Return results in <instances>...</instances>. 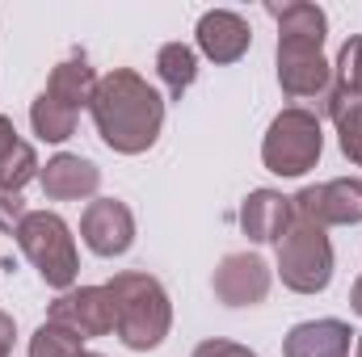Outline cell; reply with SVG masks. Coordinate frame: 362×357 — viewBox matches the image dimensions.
I'll use <instances>...</instances> for the list:
<instances>
[{"mask_svg": "<svg viewBox=\"0 0 362 357\" xmlns=\"http://www.w3.org/2000/svg\"><path fill=\"white\" fill-rule=\"evenodd\" d=\"M354 337L346 320H303L286 332L282 357H350Z\"/></svg>", "mask_w": 362, "mask_h": 357, "instance_id": "13", "label": "cell"}, {"mask_svg": "<svg viewBox=\"0 0 362 357\" xmlns=\"http://www.w3.org/2000/svg\"><path fill=\"white\" fill-rule=\"evenodd\" d=\"M350 311H354V315H362V277L350 286Z\"/></svg>", "mask_w": 362, "mask_h": 357, "instance_id": "26", "label": "cell"}, {"mask_svg": "<svg viewBox=\"0 0 362 357\" xmlns=\"http://www.w3.org/2000/svg\"><path fill=\"white\" fill-rule=\"evenodd\" d=\"M274 273L257 253H228L215 269V298L223 307H257L270 294Z\"/></svg>", "mask_w": 362, "mask_h": 357, "instance_id": "10", "label": "cell"}, {"mask_svg": "<svg viewBox=\"0 0 362 357\" xmlns=\"http://www.w3.org/2000/svg\"><path fill=\"white\" fill-rule=\"evenodd\" d=\"M97 72H93V63L85 55H72V59H64V63H55V72H51V80H47V89L59 105H68V109H89L93 105V92H97Z\"/></svg>", "mask_w": 362, "mask_h": 357, "instance_id": "16", "label": "cell"}, {"mask_svg": "<svg viewBox=\"0 0 362 357\" xmlns=\"http://www.w3.org/2000/svg\"><path fill=\"white\" fill-rule=\"evenodd\" d=\"M329 118H333V126H337V143H341V156L350 160V164H358L362 169V97L354 92H333L325 97V105H320Z\"/></svg>", "mask_w": 362, "mask_h": 357, "instance_id": "17", "label": "cell"}, {"mask_svg": "<svg viewBox=\"0 0 362 357\" xmlns=\"http://www.w3.org/2000/svg\"><path fill=\"white\" fill-rule=\"evenodd\" d=\"M354 357H362V332L354 337Z\"/></svg>", "mask_w": 362, "mask_h": 357, "instance_id": "27", "label": "cell"}, {"mask_svg": "<svg viewBox=\"0 0 362 357\" xmlns=\"http://www.w3.org/2000/svg\"><path fill=\"white\" fill-rule=\"evenodd\" d=\"M51 324L76 332L81 341H93V337H110L114 332V298L105 286H72L64 290L51 311H47Z\"/></svg>", "mask_w": 362, "mask_h": 357, "instance_id": "8", "label": "cell"}, {"mask_svg": "<svg viewBox=\"0 0 362 357\" xmlns=\"http://www.w3.org/2000/svg\"><path fill=\"white\" fill-rule=\"evenodd\" d=\"M76 109H68V105H59L51 92H38L34 101H30V126H34V135L42 139V143H64V139H72L76 135Z\"/></svg>", "mask_w": 362, "mask_h": 357, "instance_id": "18", "label": "cell"}, {"mask_svg": "<svg viewBox=\"0 0 362 357\" xmlns=\"http://www.w3.org/2000/svg\"><path fill=\"white\" fill-rule=\"evenodd\" d=\"M85 357H101V353H85Z\"/></svg>", "mask_w": 362, "mask_h": 357, "instance_id": "28", "label": "cell"}, {"mask_svg": "<svg viewBox=\"0 0 362 357\" xmlns=\"http://www.w3.org/2000/svg\"><path fill=\"white\" fill-rule=\"evenodd\" d=\"M270 13L278 17V34H282V38H312V42H325V34H329V17H325L320 4L291 0V4H270Z\"/></svg>", "mask_w": 362, "mask_h": 357, "instance_id": "19", "label": "cell"}, {"mask_svg": "<svg viewBox=\"0 0 362 357\" xmlns=\"http://www.w3.org/2000/svg\"><path fill=\"white\" fill-rule=\"evenodd\" d=\"M85 341L76 337V332H68V328H59V324H42L34 337H30V357H85Z\"/></svg>", "mask_w": 362, "mask_h": 357, "instance_id": "21", "label": "cell"}, {"mask_svg": "<svg viewBox=\"0 0 362 357\" xmlns=\"http://www.w3.org/2000/svg\"><path fill=\"white\" fill-rule=\"evenodd\" d=\"M38 185L51 202H81V198H93L101 189V169L85 160V156H72V152H59L42 164L38 173Z\"/></svg>", "mask_w": 362, "mask_h": 357, "instance_id": "12", "label": "cell"}, {"mask_svg": "<svg viewBox=\"0 0 362 357\" xmlns=\"http://www.w3.org/2000/svg\"><path fill=\"white\" fill-rule=\"evenodd\" d=\"M25 214H30V210H25L21 193H17V189H4V185H0V231H8V236H13V231H17V223H21Z\"/></svg>", "mask_w": 362, "mask_h": 357, "instance_id": "23", "label": "cell"}, {"mask_svg": "<svg viewBox=\"0 0 362 357\" xmlns=\"http://www.w3.org/2000/svg\"><path fill=\"white\" fill-rule=\"evenodd\" d=\"M320 152H325L320 114L303 105H286L262 139V164L274 177H303L308 169L320 164Z\"/></svg>", "mask_w": 362, "mask_h": 357, "instance_id": "4", "label": "cell"}, {"mask_svg": "<svg viewBox=\"0 0 362 357\" xmlns=\"http://www.w3.org/2000/svg\"><path fill=\"white\" fill-rule=\"evenodd\" d=\"M17 248L25 253V261L38 269V277L51 286V290H72L76 286V273H81V257H76V240H72V227L55 214V210H30L17 231H13Z\"/></svg>", "mask_w": 362, "mask_h": 357, "instance_id": "3", "label": "cell"}, {"mask_svg": "<svg viewBox=\"0 0 362 357\" xmlns=\"http://www.w3.org/2000/svg\"><path fill=\"white\" fill-rule=\"evenodd\" d=\"M189 357H257V353H253L249 345H236V341H219V337H215V341H202Z\"/></svg>", "mask_w": 362, "mask_h": 357, "instance_id": "24", "label": "cell"}, {"mask_svg": "<svg viewBox=\"0 0 362 357\" xmlns=\"http://www.w3.org/2000/svg\"><path fill=\"white\" fill-rule=\"evenodd\" d=\"M110 298H114V332L127 349L148 353L160 349L169 328H173V303L169 290L160 286V277L139 273V269H122L105 282Z\"/></svg>", "mask_w": 362, "mask_h": 357, "instance_id": "2", "label": "cell"}, {"mask_svg": "<svg viewBox=\"0 0 362 357\" xmlns=\"http://www.w3.org/2000/svg\"><path fill=\"white\" fill-rule=\"evenodd\" d=\"M194 38H198V51H202L211 63H236V59H245L249 47H253L249 21H245L240 13H232V8H211V13H202Z\"/></svg>", "mask_w": 362, "mask_h": 357, "instance_id": "11", "label": "cell"}, {"mask_svg": "<svg viewBox=\"0 0 362 357\" xmlns=\"http://www.w3.org/2000/svg\"><path fill=\"white\" fill-rule=\"evenodd\" d=\"M325 42H312V38H282L278 34V51H274V63H278V85L286 97L295 101H320L333 89V63L320 55Z\"/></svg>", "mask_w": 362, "mask_h": 357, "instance_id": "6", "label": "cell"}, {"mask_svg": "<svg viewBox=\"0 0 362 357\" xmlns=\"http://www.w3.org/2000/svg\"><path fill=\"white\" fill-rule=\"evenodd\" d=\"M13 341H17V324H13L8 311H0V357L13 353Z\"/></svg>", "mask_w": 362, "mask_h": 357, "instance_id": "25", "label": "cell"}, {"mask_svg": "<svg viewBox=\"0 0 362 357\" xmlns=\"http://www.w3.org/2000/svg\"><path fill=\"white\" fill-rule=\"evenodd\" d=\"M295 210H291V198L278 193V189H253L245 202H240V231L253 240V244H278L291 227Z\"/></svg>", "mask_w": 362, "mask_h": 357, "instance_id": "14", "label": "cell"}, {"mask_svg": "<svg viewBox=\"0 0 362 357\" xmlns=\"http://www.w3.org/2000/svg\"><path fill=\"white\" fill-rule=\"evenodd\" d=\"M81 236H85L89 253H97V257H105V261L122 257L135 244V214L118 198H93L81 214Z\"/></svg>", "mask_w": 362, "mask_h": 357, "instance_id": "9", "label": "cell"}, {"mask_svg": "<svg viewBox=\"0 0 362 357\" xmlns=\"http://www.w3.org/2000/svg\"><path fill=\"white\" fill-rule=\"evenodd\" d=\"M278 277L295 294H320L333 282V240L312 219H291L286 236L278 240Z\"/></svg>", "mask_w": 362, "mask_h": 357, "instance_id": "5", "label": "cell"}, {"mask_svg": "<svg viewBox=\"0 0 362 357\" xmlns=\"http://www.w3.org/2000/svg\"><path fill=\"white\" fill-rule=\"evenodd\" d=\"M333 92H354L362 97V34H350L337 63H333Z\"/></svg>", "mask_w": 362, "mask_h": 357, "instance_id": "22", "label": "cell"}, {"mask_svg": "<svg viewBox=\"0 0 362 357\" xmlns=\"http://www.w3.org/2000/svg\"><path fill=\"white\" fill-rule=\"evenodd\" d=\"M156 76L165 80L169 97L181 101V92L194 89V80H198V55H194V47H185V42H165V47L156 51Z\"/></svg>", "mask_w": 362, "mask_h": 357, "instance_id": "20", "label": "cell"}, {"mask_svg": "<svg viewBox=\"0 0 362 357\" xmlns=\"http://www.w3.org/2000/svg\"><path fill=\"white\" fill-rule=\"evenodd\" d=\"M291 210L299 219L329 227H354L362 223V177H333L320 185H303L291 198Z\"/></svg>", "mask_w": 362, "mask_h": 357, "instance_id": "7", "label": "cell"}, {"mask_svg": "<svg viewBox=\"0 0 362 357\" xmlns=\"http://www.w3.org/2000/svg\"><path fill=\"white\" fill-rule=\"evenodd\" d=\"M89 114L101 143L118 156H144L165 131V97L131 68H114L97 80Z\"/></svg>", "mask_w": 362, "mask_h": 357, "instance_id": "1", "label": "cell"}, {"mask_svg": "<svg viewBox=\"0 0 362 357\" xmlns=\"http://www.w3.org/2000/svg\"><path fill=\"white\" fill-rule=\"evenodd\" d=\"M42 173V164H38V152L17 135V126H13V118H4L0 114V185L4 189H25L30 181Z\"/></svg>", "mask_w": 362, "mask_h": 357, "instance_id": "15", "label": "cell"}, {"mask_svg": "<svg viewBox=\"0 0 362 357\" xmlns=\"http://www.w3.org/2000/svg\"><path fill=\"white\" fill-rule=\"evenodd\" d=\"M0 269H4V261H0Z\"/></svg>", "mask_w": 362, "mask_h": 357, "instance_id": "29", "label": "cell"}]
</instances>
